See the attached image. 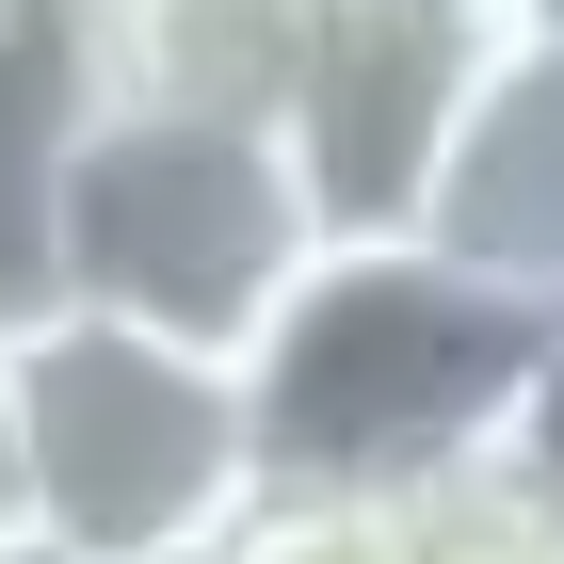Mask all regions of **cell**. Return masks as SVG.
<instances>
[{"instance_id":"1","label":"cell","mask_w":564,"mask_h":564,"mask_svg":"<svg viewBox=\"0 0 564 564\" xmlns=\"http://www.w3.org/2000/svg\"><path fill=\"white\" fill-rule=\"evenodd\" d=\"M549 323H517L500 291H468L420 242H355L323 259L274 339L242 355V420H259L274 500H420V484L484 468L517 420Z\"/></svg>"},{"instance_id":"9","label":"cell","mask_w":564,"mask_h":564,"mask_svg":"<svg viewBox=\"0 0 564 564\" xmlns=\"http://www.w3.org/2000/svg\"><path fill=\"white\" fill-rule=\"evenodd\" d=\"M0 564H33V517H17V403H0Z\"/></svg>"},{"instance_id":"2","label":"cell","mask_w":564,"mask_h":564,"mask_svg":"<svg viewBox=\"0 0 564 564\" xmlns=\"http://www.w3.org/2000/svg\"><path fill=\"white\" fill-rule=\"evenodd\" d=\"M306 274H323V226H306L274 130L82 82V130H65V177H48V306H97L130 339L242 371Z\"/></svg>"},{"instance_id":"6","label":"cell","mask_w":564,"mask_h":564,"mask_svg":"<svg viewBox=\"0 0 564 564\" xmlns=\"http://www.w3.org/2000/svg\"><path fill=\"white\" fill-rule=\"evenodd\" d=\"M82 33H97V82L113 97H177V113L274 130L291 48H306V0H97Z\"/></svg>"},{"instance_id":"10","label":"cell","mask_w":564,"mask_h":564,"mask_svg":"<svg viewBox=\"0 0 564 564\" xmlns=\"http://www.w3.org/2000/svg\"><path fill=\"white\" fill-rule=\"evenodd\" d=\"M549 17H564V0H549Z\"/></svg>"},{"instance_id":"4","label":"cell","mask_w":564,"mask_h":564,"mask_svg":"<svg viewBox=\"0 0 564 564\" xmlns=\"http://www.w3.org/2000/svg\"><path fill=\"white\" fill-rule=\"evenodd\" d=\"M500 17L517 0H306L291 97H274V162H291L323 259L355 242H420L452 130H468L484 65H500Z\"/></svg>"},{"instance_id":"5","label":"cell","mask_w":564,"mask_h":564,"mask_svg":"<svg viewBox=\"0 0 564 564\" xmlns=\"http://www.w3.org/2000/svg\"><path fill=\"white\" fill-rule=\"evenodd\" d=\"M420 259H452L468 291H500L517 323H564V17L549 0L500 17V65H484L468 130H452Z\"/></svg>"},{"instance_id":"7","label":"cell","mask_w":564,"mask_h":564,"mask_svg":"<svg viewBox=\"0 0 564 564\" xmlns=\"http://www.w3.org/2000/svg\"><path fill=\"white\" fill-rule=\"evenodd\" d=\"M97 48L65 0H0V339L48 323V177H65V130H82Z\"/></svg>"},{"instance_id":"8","label":"cell","mask_w":564,"mask_h":564,"mask_svg":"<svg viewBox=\"0 0 564 564\" xmlns=\"http://www.w3.org/2000/svg\"><path fill=\"white\" fill-rule=\"evenodd\" d=\"M500 468H517V484H532V517L564 532V323H549V355H532L517 420H500Z\"/></svg>"},{"instance_id":"3","label":"cell","mask_w":564,"mask_h":564,"mask_svg":"<svg viewBox=\"0 0 564 564\" xmlns=\"http://www.w3.org/2000/svg\"><path fill=\"white\" fill-rule=\"evenodd\" d=\"M17 403V517L33 564H226L259 532V420L226 355L130 339L97 306H48L0 339Z\"/></svg>"}]
</instances>
